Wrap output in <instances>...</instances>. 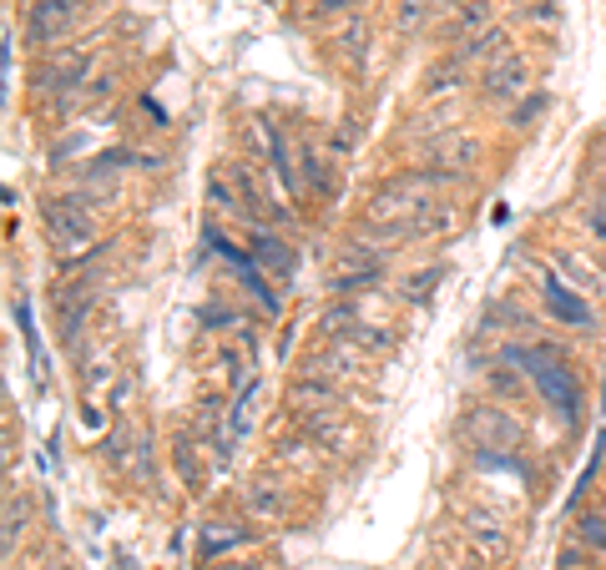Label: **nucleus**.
I'll return each instance as SVG.
<instances>
[{
	"label": "nucleus",
	"instance_id": "f257e3e1",
	"mask_svg": "<svg viewBox=\"0 0 606 570\" xmlns=\"http://www.w3.org/2000/svg\"><path fill=\"white\" fill-rule=\"evenodd\" d=\"M500 364L521 368L525 379L541 389L546 409H556L566 424L582 415V384H576V374L566 368V358H561L556 348H546V344H511L506 354H500Z\"/></svg>",
	"mask_w": 606,
	"mask_h": 570
},
{
	"label": "nucleus",
	"instance_id": "f03ea898",
	"mask_svg": "<svg viewBox=\"0 0 606 570\" xmlns=\"http://www.w3.org/2000/svg\"><path fill=\"white\" fill-rule=\"evenodd\" d=\"M46 233L56 248L66 252H86L92 248V233H96V213L86 197H76V192H66V197H51L46 203Z\"/></svg>",
	"mask_w": 606,
	"mask_h": 570
},
{
	"label": "nucleus",
	"instance_id": "7ed1b4c3",
	"mask_svg": "<svg viewBox=\"0 0 606 570\" xmlns=\"http://www.w3.org/2000/svg\"><path fill=\"white\" fill-rule=\"evenodd\" d=\"M76 15H82V0H36L31 15H25V36L36 41V46H56L76 25Z\"/></svg>",
	"mask_w": 606,
	"mask_h": 570
},
{
	"label": "nucleus",
	"instance_id": "20e7f679",
	"mask_svg": "<svg viewBox=\"0 0 606 570\" xmlns=\"http://www.w3.org/2000/svg\"><path fill=\"white\" fill-rule=\"evenodd\" d=\"M465 434L476 440V450H515V440H521V429L506 419V409H490V405H476L470 409V419H465Z\"/></svg>",
	"mask_w": 606,
	"mask_h": 570
},
{
	"label": "nucleus",
	"instance_id": "39448f33",
	"mask_svg": "<svg viewBox=\"0 0 606 570\" xmlns=\"http://www.w3.org/2000/svg\"><path fill=\"white\" fill-rule=\"evenodd\" d=\"M541 303H546V313L556 323H566V329H586V333L596 329V313L586 309V298L571 283H561V278H546V283H541Z\"/></svg>",
	"mask_w": 606,
	"mask_h": 570
},
{
	"label": "nucleus",
	"instance_id": "423d86ee",
	"mask_svg": "<svg viewBox=\"0 0 606 570\" xmlns=\"http://www.w3.org/2000/svg\"><path fill=\"white\" fill-rule=\"evenodd\" d=\"M525 82H531V66H525L521 51H500L486 72V96L490 101H515L525 92Z\"/></svg>",
	"mask_w": 606,
	"mask_h": 570
},
{
	"label": "nucleus",
	"instance_id": "0eeeda50",
	"mask_svg": "<svg viewBox=\"0 0 606 570\" xmlns=\"http://www.w3.org/2000/svg\"><path fill=\"white\" fill-rule=\"evenodd\" d=\"M465 540H470V550H480L486 560H500L506 550H511V535H506V525H500L496 515H480V510L465 515Z\"/></svg>",
	"mask_w": 606,
	"mask_h": 570
},
{
	"label": "nucleus",
	"instance_id": "6e6552de",
	"mask_svg": "<svg viewBox=\"0 0 606 570\" xmlns=\"http://www.w3.org/2000/svg\"><path fill=\"white\" fill-rule=\"evenodd\" d=\"M253 262H258L263 273H278V278H294V268H298L294 248H288L278 233H268V227L253 233Z\"/></svg>",
	"mask_w": 606,
	"mask_h": 570
},
{
	"label": "nucleus",
	"instance_id": "1a4fd4ad",
	"mask_svg": "<svg viewBox=\"0 0 606 570\" xmlns=\"http://www.w3.org/2000/svg\"><path fill=\"white\" fill-rule=\"evenodd\" d=\"M86 309H92V293H86L82 283H66L56 293V319H61V329H66V338H76V333H82Z\"/></svg>",
	"mask_w": 606,
	"mask_h": 570
},
{
	"label": "nucleus",
	"instance_id": "9d476101",
	"mask_svg": "<svg viewBox=\"0 0 606 570\" xmlns=\"http://www.w3.org/2000/svg\"><path fill=\"white\" fill-rule=\"evenodd\" d=\"M82 72H86V51H66V56H51L46 66H41L36 86L41 92H56V86H72Z\"/></svg>",
	"mask_w": 606,
	"mask_h": 570
},
{
	"label": "nucleus",
	"instance_id": "9b49d317",
	"mask_svg": "<svg viewBox=\"0 0 606 570\" xmlns=\"http://www.w3.org/2000/svg\"><path fill=\"white\" fill-rule=\"evenodd\" d=\"M248 540H253V535L243 530V525H208V530H202L198 556H202V560H213V556H227V550L248 546Z\"/></svg>",
	"mask_w": 606,
	"mask_h": 570
},
{
	"label": "nucleus",
	"instance_id": "f8f14e48",
	"mask_svg": "<svg viewBox=\"0 0 606 570\" xmlns=\"http://www.w3.org/2000/svg\"><path fill=\"white\" fill-rule=\"evenodd\" d=\"M248 515H258V520H284L288 515V495L278 485H248Z\"/></svg>",
	"mask_w": 606,
	"mask_h": 570
},
{
	"label": "nucleus",
	"instance_id": "ddd939ff",
	"mask_svg": "<svg viewBox=\"0 0 606 570\" xmlns=\"http://www.w3.org/2000/svg\"><path fill=\"white\" fill-rule=\"evenodd\" d=\"M263 137H268V162H274L278 182H284L288 192H298V178H294V162H288V142H284V131H278L274 121H263Z\"/></svg>",
	"mask_w": 606,
	"mask_h": 570
},
{
	"label": "nucleus",
	"instance_id": "4468645a",
	"mask_svg": "<svg viewBox=\"0 0 606 570\" xmlns=\"http://www.w3.org/2000/svg\"><path fill=\"white\" fill-rule=\"evenodd\" d=\"M460 82H465V61H460V56H445L440 66H429V76H425V96H450Z\"/></svg>",
	"mask_w": 606,
	"mask_h": 570
},
{
	"label": "nucleus",
	"instance_id": "2eb2a0df",
	"mask_svg": "<svg viewBox=\"0 0 606 570\" xmlns=\"http://www.w3.org/2000/svg\"><path fill=\"white\" fill-rule=\"evenodd\" d=\"M208 203H213L217 213H243L238 187H233V182H223V172H213V178H208Z\"/></svg>",
	"mask_w": 606,
	"mask_h": 570
},
{
	"label": "nucleus",
	"instance_id": "dca6fc26",
	"mask_svg": "<svg viewBox=\"0 0 606 570\" xmlns=\"http://www.w3.org/2000/svg\"><path fill=\"white\" fill-rule=\"evenodd\" d=\"M576 540L592 550H606V515H582L576 520Z\"/></svg>",
	"mask_w": 606,
	"mask_h": 570
},
{
	"label": "nucleus",
	"instance_id": "f3484780",
	"mask_svg": "<svg viewBox=\"0 0 606 570\" xmlns=\"http://www.w3.org/2000/svg\"><path fill=\"white\" fill-rule=\"evenodd\" d=\"M178 470L188 475L192 490H202V464H198V444L192 440H178Z\"/></svg>",
	"mask_w": 606,
	"mask_h": 570
},
{
	"label": "nucleus",
	"instance_id": "a211bd4d",
	"mask_svg": "<svg viewBox=\"0 0 606 570\" xmlns=\"http://www.w3.org/2000/svg\"><path fill=\"white\" fill-rule=\"evenodd\" d=\"M429 21V0H400V25L404 31H419Z\"/></svg>",
	"mask_w": 606,
	"mask_h": 570
},
{
	"label": "nucleus",
	"instance_id": "6ab92c4d",
	"mask_svg": "<svg viewBox=\"0 0 606 570\" xmlns=\"http://www.w3.org/2000/svg\"><path fill=\"white\" fill-rule=\"evenodd\" d=\"M21 530H25V510H15V495H6V550L15 546Z\"/></svg>",
	"mask_w": 606,
	"mask_h": 570
},
{
	"label": "nucleus",
	"instance_id": "aec40b11",
	"mask_svg": "<svg viewBox=\"0 0 606 570\" xmlns=\"http://www.w3.org/2000/svg\"><path fill=\"white\" fill-rule=\"evenodd\" d=\"M541 111H546V96L535 92V96H525L521 107L511 111V121H515V127H525V121H535V117H541Z\"/></svg>",
	"mask_w": 606,
	"mask_h": 570
},
{
	"label": "nucleus",
	"instance_id": "412c9836",
	"mask_svg": "<svg viewBox=\"0 0 606 570\" xmlns=\"http://www.w3.org/2000/svg\"><path fill=\"white\" fill-rule=\"evenodd\" d=\"M561 268H566V273H576V278H582V283L602 288V278H596V268H592V262H582V258H571V252H561Z\"/></svg>",
	"mask_w": 606,
	"mask_h": 570
},
{
	"label": "nucleus",
	"instance_id": "4be33fe9",
	"mask_svg": "<svg viewBox=\"0 0 606 570\" xmlns=\"http://www.w3.org/2000/svg\"><path fill=\"white\" fill-rule=\"evenodd\" d=\"M364 41H369L364 21H349V56H354V61H364Z\"/></svg>",
	"mask_w": 606,
	"mask_h": 570
},
{
	"label": "nucleus",
	"instance_id": "5701e85b",
	"mask_svg": "<svg viewBox=\"0 0 606 570\" xmlns=\"http://www.w3.org/2000/svg\"><path fill=\"white\" fill-rule=\"evenodd\" d=\"M429 283H440V268H429V273L410 278V298H429Z\"/></svg>",
	"mask_w": 606,
	"mask_h": 570
},
{
	"label": "nucleus",
	"instance_id": "b1692460",
	"mask_svg": "<svg viewBox=\"0 0 606 570\" xmlns=\"http://www.w3.org/2000/svg\"><path fill=\"white\" fill-rule=\"evenodd\" d=\"M476 25H486V6H480V0H470V6L460 11V31H476Z\"/></svg>",
	"mask_w": 606,
	"mask_h": 570
},
{
	"label": "nucleus",
	"instance_id": "393cba45",
	"mask_svg": "<svg viewBox=\"0 0 606 570\" xmlns=\"http://www.w3.org/2000/svg\"><path fill=\"white\" fill-rule=\"evenodd\" d=\"M586 227H592L596 238H602V243H606V203H596V207H592V213H586Z\"/></svg>",
	"mask_w": 606,
	"mask_h": 570
},
{
	"label": "nucleus",
	"instance_id": "a878e982",
	"mask_svg": "<svg viewBox=\"0 0 606 570\" xmlns=\"http://www.w3.org/2000/svg\"><path fill=\"white\" fill-rule=\"evenodd\" d=\"M223 570H258V566H223Z\"/></svg>",
	"mask_w": 606,
	"mask_h": 570
},
{
	"label": "nucleus",
	"instance_id": "bb28decb",
	"mask_svg": "<svg viewBox=\"0 0 606 570\" xmlns=\"http://www.w3.org/2000/svg\"><path fill=\"white\" fill-rule=\"evenodd\" d=\"M56 570H72V566H56Z\"/></svg>",
	"mask_w": 606,
	"mask_h": 570
}]
</instances>
